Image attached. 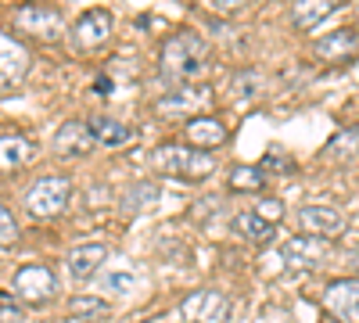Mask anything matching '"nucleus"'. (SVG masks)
<instances>
[{
	"label": "nucleus",
	"mask_w": 359,
	"mask_h": 323,
	"mask_svg": "<svg viewBox=\"0 0 359 323\" xmlns=\"http://www.w3.org/2000/svg\"><path fill=\"white\" fill-rule=\"evenodd\" d=\"M208 47L198 33H176L162 43V76L169 83H184L191 86V79L205 69Z\"/></svg>",
	"instance_id": "1"
},
{
	"label": "nucleus",
	"mask_w": 359,
	"mask_h": 323,
	"mask_svg": "<svg viewBox=\"0 0 359 323\" xmlns=\"http://www.w3.org/2000/svg\"><path fill=\"white\" fill-rule=\"evenodd\" d=\"M151 165L162 176H176V180H184V184H198L205 176H212L216 158L205 155V151H194V148H184V144H162L151 155Z\"/></svg>",
	"instance_id": "2"
},
{
	"label": "nucleus",
	"mask_w": 359,
	"mask_h": 323,
	"mask_svg": "<svg viewBox=\"0 0 359 323\" xmlns=\"http://www.w3.org/2000/svg\"><path fill=\"white\" fill-rule=\"evenodd\" d=\"M69 198H72V180L69 176H43V180H36L33 187H29L25 209H29V216H36V219H54V216L65 212Z\"/></svg>",
	"instance_id": "3"
},
{
	"label": "nucleus",
	"mask_w": 359,
	"mask_h": 323,
	"mask_svg": "<svg viewBox=\"0 0 359 323\" xmlns=\"http://www.w3.org/2000/svg\"><path fill=\"white\" fill-rule=\"evenodd\" d=\"M180 316H184V323H226L230 319V298L223 295V291H194V295H187L184 302H180Z\"/></svg>",
	"instance_id": "4"
},
{
	"label": "nucleus",
	"mask_w": 359,
	"mask_h": 323,
	"mask_svg": "<svg viewBox=\"0 0 359 323\" xmlns=\"http://www.w3.org/2000/svg\"><path fill=\"white\" fill-rule=\"evenodd\" d=\"M212 104V90L208 86H176L165 97H158V115L165 119H198V115Z\"/></svg>",
	"instance_id": "5"
},
{
	"label": "nucleus",
	"mask_w": 359,
	"mask_h": 323,
	"mask_svg": "<svg viewBox=\"0 0 359 323\" xmlns=\"http://www.w3.org/2000/svg\"><path fill=\"white\" fill-rule=\"evenodd\" d=\"M298 230L320 241H334L345 233V212L338 205H306L298 209Z\"/></svg>",
	"instance_id": "6"
},
{
	"label": "nucleus",
	"mask_w": 359,
	"mask_h": 323,
	"mask_svg": "<svg viewBox=\"0 0 359 323\" xmlns=\"http://www.w3.org/2000/svg\"><path fill=\"white\" fill-rule=\"evenodd\" d=\"M54 291H57V277H54L47 266H40V262H33V266H22V270L15 273V295H18L22 302H29V305L50 302Z\"/></svg>",
	"instance_id": "7"
},
{
	"label": "nucleus",
	"mask_w": 359,
	"mask_h": 323,
	"mask_svg": "<svg viewBox=\"0 0 359 323\" xmlns=\"http://www.w3.org/2000/svg\"><path fill=\"white\" fill-rule=\"evenodd\" d=\"M15 25L29 36H40V40H57L65 33V18L57 8H47V4H25L18 8L15 15Z\"/></svg>",
	"instance_id": "8"
},
{
	"label": "nucleus",
	"mask_w": 359,
	"mask_h": 323,
	"mask_svg": "<svg viewBox=\"0 0 359 323\" xmlns=\"http://www.w3.org/2000/svg\"><path fill=\"white\" fill-rule=\"evenodd\" d=\"M25 72H29V50L15 36L0 33V97L15 94Z\"/></svg>",
	"instance_id": "9"
},
{
	"label": "nucleus",
	"mask_w": 359,
	"mask_h": 323,
	"mask_svg": "<svg viewBox=\"0 0 359 323\" xmlns=\"http://www.w3.org/2000/svg\"><path fill=\"white\" fill-rule=\"evenodd\" d=\"M313 50H316L320 62H327V65H348L352 57L359 54V29L341 25V29H334L331 36H320L313 43Z\"/></svg>",
	"instance_id": "10"
},
{
	"label": "nucleus",
	"mask_w": 359,
	"mask_h": 323,
	"mask_svg": "<svg viewBox=\"0 0 359 323\" xmlns=\"http://www.w3.org/2000/svg\"><path fill=\"white\" fill-rule=\"evenodd\" d=\"M327 255H331V241L309 238V233H298V238L284 245V262L291 270H320Z\"/></svg>",
	"instance_id": "11"
},
{
	"label": "nucleus",
	"mask_w": 359,
	"mask_h": 323,
	"mask_svg": "<svg viewBox=\"0 0 359 323\" xmlns=\"http://www.w3.org/2000/svg\"><path fill=\"white\" fill-rule=\"evenodd\" d=\"M111 29H115L111 11L90 8V11L79 15V22H76V29H72V40H76V47H83V50H94V47H101V43L111 36Z\"/></svg>",
	"instance_id": "12"
},
{
	"label": "nucleus",
	"mask_w": 359,
	"mask_h": 323,
	"mask_svg": "<svg viewBox=\"0 0 359 323\" xmlns=\"http://www.w3.org/2000/svg\"><path fill=\"white\" fill-rule=\"evenodd\" d=\"M323 305L338 323H359V280H331L323 291Z\"/></svg>",
	"instance_id": "13"
},
{
	"label": "nucleus",
	"mask_w": 359,
	"mask_h": 323,
	"mask_svg": "<svg viewBox=\"0 0 359 323\" xmlns=\"http://www.w3.org/2000/svg\"><path fill=\"white\" fill-rule=\"evenodd\" d=\"M94 137H90V126L86 123H62L57 126V133H54V140H50V148H54V155H62V158H79V155H86L90 148H94Z\"/></svg>",
	"instance_id": "14"
},
{
	"label": "nucleus",
	"mask_w": 359,
	"mask_h": 323,
	"mask_svg": "<svg viewBox=\"0 0 359 323\" xmlns=\"http://www.w3.org/2000/svg\"><path fill=\"white\" fill-rule=\"evenodd\" d=\"M230 133H226V126L219 123V119H212V115H201V119H191L187 123V144L194 151H212V148H219V144L226 140Z\"/></svg>",
	"instance_id": "15"
},
{
	"label": "nucleus",
	"mask_w": 359,
	"mask_h": 323,
	"mask_svg": "<svg viewBox=\"0 0 359 323\" xmlns=\"http://www.w3.org/2000/svg\"><path fill=\"white\" fill-rule=\"evenodd\" d=\"M108 259V248L104 245H76L65 259V266H69V277L72 280H90L97 270H101V262Z\"/></svg>",
	"instance_id": "16"
},
{
	"label": "nucleus",
	"mask_w": 359,
	"mask_h": 323,
	"mask_svg": "<svg viewBox=\"0 0 359 323\" xmlns=\"http://www.w3.org/2000/svg\"><path fill=\"white\" fill-rule=\"evenodd\" d=\"M334 11H338L334 0H302V4L291 8V22H294V29L309 33V29H316L323 18H331Z\"/></svg>",
	"instance_id": "17"
},
{
	"label": "nucleus",
	"mask_w": 359,
	"mask_h": 323,
	"mask_svg": "<svg viewBox=\"0 0 359 323\" xmlns=\"http://www.w3.org/2000/svg\"><path fill=\"white\" fill-rule=\"evenodd\" d=\"M352 158H359V126H348V130L334 133L331 144L323 148V162H331V165H345Z\"/></svg>",
	"instance_id": "18"
},
{
	"label": "nucleus",
	"mask_w": 359,
	"mask_h": 323,
	"mask_svg": "<svg viewBox=\"0 0 359 323\" xmlns=\"http://www.w3.org/2000/svg\"><path fill=\"white\" fill-rule=\"evenodd\" d=\"M86 126H90V137H94L101 148H118V144L130 140V126L118 123V119H111V115H94Z\"/></svg>",
	"instance_id": "19"
},
{
	"label": "nucleus",
	"mask_w": 359,
	"mask_h": 323,
	"mask_svg": "<svg viewBox=\"0 0 359 323\" xmlns=\"http://www.w3.org/2000/svg\"><path fill=\"white\" fill-rule=\"evenodd\" d=\"M29 155H33V144H29L25 137H0V172H15L18 165L29 162Z\"/></svg>",
	"instance_id": "20"
},
{
	"label": "nucleus",
	"mask_w": 359,
	"mask_h": 323,
	"mask_svg": "<svg viewBox=\"0 0 359 323\" xmlns=\"http://www.w3.org/2000/svg\"><path fill=\"white\" fill-rule=\"evenodd\" d=\"M233 233L248 245H266L273 238V223L259 219L255 212H241V216H233Z\"/></svg>",
	"instance_id": "21"
},
{
	"label": "nucleus",
	"mask_w": 359,
	"mask_h": 323,
	"mask_svg": "<svg viewBox=\"0 0 359 323\" xmlns=\"http://www.w3.org/2000/svg\"><path fill=\"white\" fill-rule=\"evenodd\" d=\"M158 198H162V191H158V184H133L130 191H126V198H123V209L126 212H147V209H155L158 205Z\"/></svg>",
	"instance_id": "22"
},
{
	"label": "nucleus",
	"mask_w": 359,
	"mask_h": 323,
	"mask_svg": "<svg viewBox=\"0 0 359 323\" xmlns=\"http://www.w3.org/2000/svg\"><path fill=\"white\" fill-rule=\"evenodd\" d=\"M266 180H269V176H266L259 165H237V169L230 172V187H233V191H262Z\"/></svg>",
	"instance_id": "23"
},
{
	"label": "nucleus",
	"mask_w": 359,
	"mask_h": 323,
	"mask_svg": "<svg viewBox=\"0 0 359 323\" xmlns=\"http://www.w3.org/2000/svg\"><path fill=\"white\" fill-rule=\"evenodd\" d=\"M69 312H72L76 319H101V316L108 312V305H104L101 298L79 295V298H72V302H69Z\"/></svg>",
	"instance_id": "24"
},
{
	"label": "nucleus",
	"mask_w": 359,
	"mask_h": 323,
	"mask_svg": "<svg viewBox=\"0 0 359 323\" xmlns=\"http://www.w3.org/2000/svg\"><path fill=\"white\" fill-rule=\"evenodd\" d=\"M18 241V219L8 205H0V248H11Z\"/></svg>",
	"instance_id": "25"
},
{
	"label": "nucleus",
	"mask_w": 359,
	"mask_h": 323,
	"mask_svg": "<svg viewBox=\"0 0 359 323\" xmlns=\"http://www.w3.org/2000/svg\"><path fill=\"white\" fill-rule=\"evenodd\" d=\"M252 212H255L259 219H266V223H273V226H277V223L284 219V201H280V198H262Z\"/></svg>",
	"instance_id": "26"
},
{
	"label": "nucleus",
	"mask_w": 359,
	"mask_h": 323,
	"mask_svg": "<svg viewBox=\"0 0 359 323\" xmlns=\"http://www.w3.org/2000/svg\"><path fill=\"white\" fill-rule=\"evenodd\" d=\"M133 287V273H108L101 277V291H111V295H126Z\"/></svg>",
	"instance_id": "27"
},
{
	"label": "nucleus",
	"mask_w": 359,
	"mask_h": 323,
	"mask_svg": "<svg viewBox=\"0 0 359 323\" xmlns=\"http://www.w3.org/2000/svg\"><path fill=\"white\" fill-rule=\"evenodd\" d=\"M262 172H269V169H273V172H287L291 169V158L287 155H280V151H269L266 158H262V165H259Z\"/></svg>",
	"instance_id": "28"
},
{
	"label": "nucleus",
	"mask_w": 359,
	"mask_h": 323,
	"mask_svg": "<svg viewBox=\"0 0 359 323\" xmlns=\"http://www.w3.org/2000/svg\"><path fill=\"white\" fill-rule=\"evenodd\" d=\"M348 266H355V270H359V248L352 252V262H348Z\"/></svg>",
	"instance_id": "29"
}]
</instances>
